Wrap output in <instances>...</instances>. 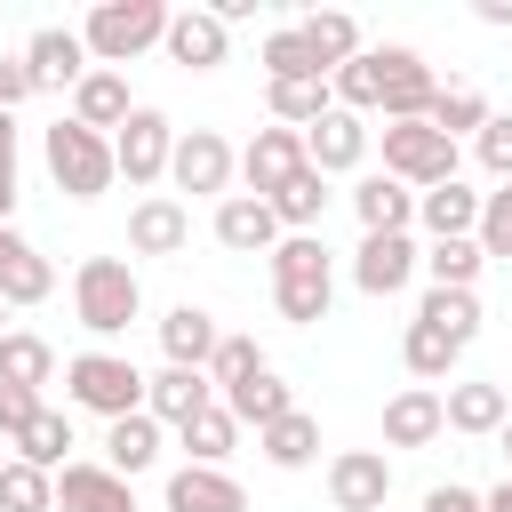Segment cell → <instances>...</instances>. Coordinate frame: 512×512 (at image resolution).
I'll return each instance as SVG.
<instances>
[{"label": "cell", "mask_w": 512, "mask_h": 512, "mask_svg": "<svg viewBox=\"0 0 512 512\" xmlns=\"http://www.w3.org/2000/svg\"><path fill=\"white\" fill-rule=\"evenodd\" d=\"M80 40H88V56H96L104 72H128L144 48L168 40V8H160V0H96V8L80 16Z\"/></svg>", "instance_id": "3"}, {"label": "cell", "mask_w": 512, "mask_h": 512, "mask_svg": "<svg viewBox=\"0 0 512 512\" xmlns=\"http://www.w3.org/2000/svg\"><path fill=\"white\" fill-rule=\"evenodd\" d=\"M112 160H120L128 192H152V184L168 176V160H176V120H168L160 104H136V112H128V128L112 136Z\"/></svg>", "instance_id": "7"}, {"label": "cell", "mask_w": 512, "mask_h": 512, "mask_svg": "<svg viewBox=\"0 0 512 512\" xmlns=\"http://www.w3.org/2000/svg\"><path fill=\"white\" fill-rule=\"evenodd\" d=\"M456 360H464V344H448L432 320H408V336H400V368H408L416 384H448Z\"/></svg>", "instance_id": "32"}, {"label": "cell", "mask_w": 512, "mask_h": 512, "mask_svg": "<svg viewBox=\"0 0 512 512\" xmlns=\"http://www.w3.org/2000/svg\"><path fill=\"white\" fill-rule=\"evenodd\" d=\"M256 64H264V80H328V72H320V56L304 48V32H296V24H272V32L256 40Z\"/></svg>", "instance_id": "35"}, {"label": "cell", "mask_w": 512, "mask_h": 512, "mask_svg": "<svg viewBox=\"0 0 512 512\" xmlns=\"http://www.w3.org/2000/svg\"><path fill=\"white\" fill-rule=\"evenodd\" d=\"M376 144H384V176H400L408 192L456 184V144H448L432 120H384V128H376Z\"/></svg>", "instance_id": "6"}, {"label": "cell", "mask_w": 512, "mask_h": 512, "mask_svg": "<svg viewBox=\"0 0 512 512\" xmlns=\"http://www.w3.org/2000/svg\"><path fill=\"white\" fill-rule=\"evenodd\" d=\"M368 144H376V128H368L360 112H344V104L304 128V160H312L320 176H352V168L368 160Z\"/></svg>", "instance_id": "15"}, {"label": "cell", "mask_w": 512, "mask_h": 512, "mask_svg": "<svg viewBox=\"0 0 512 512\" xmlns=\"http://www.w3.org/2000/svg\"><path fill=\"white\" fill-rule=\"evenodd\" d=\"M208 400H216L208 368H168V360H160V376H144V408H152L168 432H176V424H192Z\"/></svg>", "instance_id": "23"}, {"label": "cell", "mask_w": 512, "mask_h": 512, "mask_svg": "<svg viewBox=\"0 0 512 512\" xmlns=\"http://www.w3.org/2000/svg\"><path fill=\"white\" fill-rule=\"evenodd\" d=\"M280 240H288V232H280L272 200H256V192L216 200V248H232V256H272Z\"/></svg>", "instance_id": "18"}, {"label": "cell", "mask_w": 512, "mask_h": 512, "mask_svg": "<svg viewBox=\"0 0 512 512\" xmlns=\"http://www.w3.org/2000/svg\"><path fill=\"white\" fill-rule=\"evenodd\" d=\"M168 512H248V488L216 464H176L168 472Z\"/></svg>", "instance_id": "24"}, {"label": "cell", "mask_w": 512, "mask_h": 512, "mask_svg": "<svg viewBox=\"0 0 512 512\" xmlns=\"http://www.w3.org/2000/svg\"><path fill=\"white\" fill-rule=\"evenodd\" d=\"M16 456L40 464V472H64V464H72V416H64V408H40V416L16 432Z\"/></svg>", "instance_id": "40"}, {"label": "cell", "mask_w": 512, "mask_h": 512, "mask_svg": "<svg viewBox=\"0 0 512 512\" xmlns=\"http://www.w3.org/2000/svg\"><path fill=\"white\" fill-rule=\"evenodd\" d=\"M40 160H48V176H56V192H64V200H104V192L120 184L112 136H96V128H80V120L40 128Z\"/></svg>", "instance_id": "4"}, {"label": "cell", "mask_w": 512, "mask_h": 512, "mask_svg": "<svg viewBox=\"0 0 512 512\" xmlns=\"http://www.w3.org/2000/svg\"><path fill=\"white\" fill-rule=\"evenodd\" d=\"M440 432H448V408H440L432 384H408V392L384 400V448H432Z\"/></svg>", "instance_id": "20"}, {"label": "cell", "mask_w": 512, "mask_h": 512, "mask_svg": "<svg viewBox=\"0 0 512 512\" xmlns=\"http://www.w3.org/2000/svg\"><path fill=\"white\" fill-rule=\"evenodd\" d=\"M472 152H480V168L496 184H512V112H488V128L472 136Z\"/></svg>", "instance_id": "46"}, {"label": "cell", "mask_w": 512, "mask_h": 512, "mask_svg": "<svg viewBox=\"0 0 512 512\" xmlns=\"http://www.w3.org/2000/svg\"><path fill=\"white\" fill-rule=\"evenodd\" d=\"M72 320L88 336H128V320H144V280L128 256H80L72 272Z\"/></svg>", "instance_id": "2"}, {"label": "cell", "mask_w": 512, "mask_h": 512, "mask_svg": "<svg viewBox=\"0 0 512 512\" xmlns=\"http://www.w3.org/2000/svg\"><path fill=\"white\" fill-rule=\"evenodd\" d=\"M264 368H272V360H264V344H256V336H224V344H216V360H208V384H216V392H240V384H248V376H264Z\"/></svg>", "instance_id": "44"}, {"label": "cell", "mask_w": 512, "mask_h": 512, "mask_svg": "<svg viewBox=\"0 0 512 512\" xmlns=\"http://www.w3.org/2000/svg\"><path fill=\"white\" fill-rule=\"evenodd\" d=\"M16 216V160H0V224Z\"/></svg>", "instance_id": "51"}, {"label": "cell", "mask_w": 512, "mask_h": 512, "mask_svg": "<svg viewBox=\"0 0 512 512\" xmlns=\"http://www.w3.org/2000/svg\"><path fill=\"white\" fill-rule=\"evenodd\" d=\"M40 88H32V72H24V56H0V112H16V104H32Z\"/></svg>", "instance_id": "48"}, {"label": "cell", "mask_w": 512, "mask_h": 512, "mask_svg": "<svg viewBox=\"0 0 512 512\" xmlns=\"http://www.w3.org/2000/svg\"><path fill=\"white\" fill-rule=\"evenodd\" d=\"M176 440H184V464H216V472H224V456L240 448V416H232L224 400H208L192 424H176Z\"/></svg>", "instance_id": "30"}, {"label": "cell", "mask_w": 512, "mask_h": 512, "mask_svg": "<svg viewBox=\"0 0 512 512\" xmlns=\"http://www.w3.org/2000/svg\"><path fill=\"white\" fill-rule=\"evenodd\" d=\"M496 448H504V464H512V416H504V432H496Z\"/></svg>", "instance_id": "54"}, {"label": "cell", "mask_w": 512, "mask_h": 512, "mask_svg": "<svg viewBox=\"0 0 512 512\" xmlns=\"http://www.w3.org/2000/svg\"><path fill=\"white\" fill-rule=\"evenodd\" d=\"M488 112H496V104H488L472 80H440V96H432V128H440L448 144H456V136H480Z\"/></svg>", "instance_id": "37"}, {"label": "cell", "mask_w": 512, "mask_h": 512, "mask_svg": "<svg viewBox=\"0 0 512 512\" xmlns=\"http://www.w3.org/2000/svg\"><path fill=\"white\" fill-rule=\"evenodd\" d=\"M272 304H280V320H296V328L328 320V304H336V256H328L320 232H288V240L272 248Z\"/></svg>", "instance_id": "1"}, {"label": "cell", "mask_w": 512, "mask_h": 512, "mask_svg": "<svg viewBox=\"0 0 512 512\" xmlns=\"http://www.w3.org/2000/svg\"><path fill=\"white\" fill-rule=\"evenodd\" d=\"M416 272H424L416 232H360V248H352V288L360 296H400Z\"/></svg>", "instance_id": "9"}, {"label": "cell", "mask_w": 512, "mask_h": 512, "mask_svg": "<svg viewBox=\"0 0 512 512\" xmlns=\"http://www.w3.org/2000/svg\"><path fill=\"white\" fill-rule=\"evenodd\" d=\"M328 504H336V512H384V504H392V456H384V448H344V456H328Z\"/></svg>", "instance_id": "12"}, {"label": "cell", "mask_w": 512, "mask_h": 512, "mask_svg": "<svg viewBox=\"0 0 512 512\" xmlns=\"http://www.w3.org/2000/svg\"><path fill=\"white\" fill-rule=\"evenodd\" d=\"M440 408H448V432H464V440H496V432H504V416H512L504 384H448V392H440Z\"/></svg>", "instance_id": "28"}, {"label": "cell", "mask_w": 512, "mask_h": 512, "mask_svg": "<svg viewBox=\"0 0 512 512\" xmlns=\"http://www.w3.org/2000/svg\"><path fill=\"white\" fill-rule=\"evenodd\" d=\"M328 176L320 168H304V176H288V192H272V216H280V232H320V216H328Z\"/></svg>", "instance_id": "38"}, {"label": "cell", "mask_w": 512, "mask_h": 512, "mask_svg": "<svg viewBox=\"0 0 512 512\" xmlns=\"http://www.w3.org/2000/svg\"><path fill=\"white\" fill-rule=\"evenodd\" d=\"M472 16H480V24H496V32H504V24H512V0H472Z\"/></svg>", "instance_id": "50"}, {"label": "cell", "mask_w": 512, "mask_h": 512, "mask_svg": "<svg viewBox=\"0 0 512 512\" xmlns=\"http://www.w3.org/2000/svg\"><path fill=\"white\" fill-rule=\"evenodd\" d=\"M352 216H360V232H416V192H408L400 176L368 168V176L352 184Z\"/></svg>", "instance_id": "21"}, {"label": "cell", "mask_w": 512, "mask_h": 512, "mask_svg": "<svg viewBox=\"0 0 512 512\" xmlns=\"http://www.w3.org/2000/svg\"><path fill=\"white\" fill-rule=\"evenodd\" d=\"M472 240H480V256H488V264H496V256L512 264V184L480 192V232H472Z\"/></svg>", "instance_id": "45"}, {"label": "cell", "mask_w": 512, "mask_h": 512, "mask_svg": "<svg viewBox=\"0 0 512 512\" xmlns=\"http://www.w3.org/2000/svg\"><path fill=\"white\" fill-rule=\"evenodd\" d=\"M264 104L280 128H312L320 112H336V88L328 80H264Z\"/></svg>", "instance_id": "36"}, {"label": "cell", "mask_w": 512, "mask_h": 512, "mask_svg": "<svg viewBox=\"0 0 512 512\" xmlns=\"http://www.w3.org/2000/svg\"><path fill=\"white\" fill-rule=\"evenodd\" d=\"M256 448H264V464L272 472H304V464H320V416H280V424H264L256 432Z\"/></svg>", "instance_id": "31"}, {"label": "cell", "mask_w": 512, "mask_h": 512, "mask_svg": "<svg viewBox=\"0 0 512 512\" xmlns=\"http://www.w3.org/2000/svg\"><path fill=\"white\" fill-rule=\"evenodd\" d=\"M16 56H24V72H32V88H40V96H48V88H80V80L96 72V56H88L80 24H40Z\"/></svg>", "instance_id": "10"}, {"label": "cell", "mask_w": 512, "mask_h": 512, "mask_svg": "<svg viewBox=\"0 0 512 512\" xmlns=\"http://www.w3.org/2000/svg\"><path fill=\"white\" fill-rule=\"evenodd\" d=\"M40 408H48V400H40V392H24V384H0V440H8V448H16V432H24V424H32V416H40Z\"/></svg>", "instance_id": "47"}, {"label": "cell", "mask_w": 512, "mask_h": 512, "mask_svg": "<svg viewBox=\"0 0 512 512\" xmlns=\"http://www.w3.org/2000/svg\"><path fill=\"white\" fill-rule=\"evenodd\" d=\"M432 96H440V72L416 48L384 40V104H376V120H432Z\"/></svg>", "instance_id": "14"}, {"label": "cell", "mask_w": 512, "mask_h": 512, "mask_svg": "<svg viewBox=\"0 0 512 512\" xmlns=\"http://www.w3.org/2000/svg\"><path fill=\"white\" fill-rule=\"evenodd\" d=\"M416 320H432L448 344H472L480 336V288H424Z\"/></svg>", "instance_id": "39"}, {"label": "cell", "mask_w": 512, "mask_h": 512, "mask_svg": "<svg viewBox=\"0 0 512 512\" xmlns=\"http://www.w3.org/2000/svg\"><path fill=\"white\" fill-rule=\"evenodd\" d=\"M56 512H136V496H128V480L96 456V464H64L56 472Z\"/></svg>", "instance_id": "19"}, {"label": "cell", "mask_w": 512, "mask_h": 512, "mask_svg": "<svg viewBox=\"0 0 512 512\" xmlns=\"http://www.w3.org/2000/svg\"><path fill=\"white\" fill-rule=\"evenodd\" d=\"M480 272H488L480 240H432V248H424V280H432V288H472Z\"/></svg>", "instance_id": "43"}, {"label": "cell", "mask_w": 512, "mask_h": 512, "mask_svg": "<svg viewBox=\"0 0 512 512\" xmlns=\"http://www.w3.org/2000/svg\"><path fill=\"white\" fill-rule=\"evenodd\" d=\"M296 32H304V48L320 56V72H328V80H336V72H344V64H352V56L368 48V40H360V16H352V8H312V16H296Z\"/></svg>", "instance_id": "27"}, {"label": "cell", "mask_w": 512, "mask_h": 512, "mask_svg": "<svg viewBox=\"0 0 512 512\" xmlns=\"http://www.w3.org/2000/svg\"><path fill=\"white\" fill-rule=\"evenodd\" d=\"M64 400L72 408H88V416H104V424H120V416H136L144 408V368L128 360V352H72L64 360Z\"/></svg>", "instance_id": "5"}, {"label": "cell", "mask_w": 512, "mask_h": 512, "mask_svg": "<svg viewBox=\"0 0 512 512\" xmlns=\"http://www.w3.org/2000/svg\"><path fill=\"white\" fill-rule=\"evenodd\" d=\"M160 56L184 64V72H216V64L232 56V24H224L216 8H168V40H160Z\"/></svg>", "instance_id": "13"}, {"label": "cell", "mask_w": 512, "mask_h": 512, "mask_svg": "<svg viewBox=\"0 0 512 512\" xmlns=\"http://www.w3.org/2000/svg\"><path fill=\"white\" fill-rule=\"evenodd\" d=\"M0 512H56V472L8 456V464H0Z\"/></svg>", "instance_id": "42"}, {"label": "cell", "mask_w": 512, "mask_h": 512, "mask_svg": "<svg viewBox=\"0 0 512 512\" xmlns=\"http://www.w3.org/2000/svg\"><path fill=\"white\" fill-rule=\"evenodd\" d=\"M224 408H232L240 424H256V432H264V424H280V416H296V384H288L280 368H264V376H248L240 392H224Z\"/></svg>", "instance_id": "33"}, {"label": "cell", "mask_w": 512, "mask_h": 512, "mask_svg": "<svg viewBox=\"0 0 512 512\" xmlns=\"http://www.w3.org/2000/svg\"><path fill=\"white\" fill-rule=\"evenodd\" d=\"M232 176H240V152L216 136V128H176V160H168V184L192 192V200H232Z\"/></svg>", "instance_id": "8"}, {"label": "cell", "mask_w": 512, "mask_h": 512, "mask_svg": "<svg viewBox=\"0 0 512 512\" xmlns=\"http://www.w3.org/2000/svg\"><path fill=\"white\" fill-rule=\"evenodd\" d=\"M0 296H8V312H24V304H48V296H56V264H48L16 224H0Z\"/></svg>", "instance_id": "17"}, {"label": "cell", "mask_w": 512, "mask_h": 512, "mask_svg": "<svg viewBox=\"0 0 512 512\" xmlns=\"http://www.w3.org/2000/svg\"><path fill=\"white\" fill-rule=\"evenodd\" d=\"M192 248V208L176 192H144L128 208V256H184Z\"/></svg>", "instance_id": "16"}, {"label": "cell", "mask_w": 512, "mask_h": 512, "mask_svg": "<svg viewBox=\"0 0 512 512\" xmlns=\"http://www.w3.org/2000/svg\"><path fill=\"white\" fill-rule=\"evenodd\" d=\"M312 160H304V128H256L248 144H240V184L256 192V200H272V192H288V176H304Z\"/></svg>", "instance_id": "11"}, {"label": "cell", "mask_w": 512, "mask_h": 512, "mask_svg": "<svg viewBox=\"0 0 512 512\" xmlns=\"http://www.w3.org/2000/svg\"><path fill=\"white\" fill-rule=\"evenodd\" d=\"M416 224H424V248L432 240H472L480 232V192L456 176V184H432V192H416Z\"/></svg>", "instance_id": "22"}, {"label": "cell", "mask_w": 512, "mask_h": 512, "mask_svg": "<svg viewBox=\"0 0 512 512\" xmlns=\"http://www.w3.org/2000/svg\"><path fill=\"white\" fill-rule=\"evenodd\" d=\"M128 112H136V96H128V72H88L80 88H72V120L80 128H96V136H120L128 128Z\"/></svg>", "instance_id": "25"}, {"label": "cell", "mask_w": 512, "mask_h": 512, "mask_svg": "<svg viewBox=\"0 0 512 512\" xmlns=\"http://www.w3.org/2000/svg\"><path fill=\"white\" fill-rule=\"evenodd\" d=\"M424 512H480V488H464V480H440V488H424Z\"/></svg>", "instance_id": "49"}, {"label": "cell", "mask_w": 512, "mask_h": 512, "mask_svg": "<svg viewBox=\"0 0 512 512\" xmlns=\"http://www.w3.org/2000/svg\"><path fill=\"white\" fill-rule=\"evenodd\" d=\"M0 384H24V392L56 384V344L32 336V328H8V336H0Z\"/></svg>", "instance_id": "34"}, {"label": "cell", "mask_w": 512, "mask_h": 512, "mask_svg": "<svg viewBox=\"0 0 512 512\" xmlns=\"http://www.w3.org/2000/svg\"><path fill=\"white\" fill-rule=\"evenodd\" d=\"M0 160H16V112H0Z\"/></svg>", "instance_id": "53"}, {"label": "cell", "mask_w": 512, "mask_h": 512, "mask_svg": "<svg viewBox=\"0 0 512 512\" xmlns=\"http://www.w3.org/2000/svg\"><path fill=\"white\" fill-rule=\"evenodd\" d=\"M216 344H224V328H216L200 304H168V312H160V352H168V368H208Z\"/></svg>", "instance_id": "26"}, {"label": "cell", "mask_w": 512, "mask_h": 512, "mask_svg": "<svg viewBox=\"0 0 512 512\" xmlns=\"http://www.w3.org/2000/svg\"><path fill=\"white\" fill-rule=\"evenodd\" d=\"M480 512H512V472H504V480H496V488L480 496Z\"/></svg>", "instance_id": "52"}, {"label": "cell", "mask_w": 512, "mask_h": 512, "mask_svg": "<svg viewBox=\"0 0 512 512\" xmlns=\"http://www.w3.org/2000/svg\"><path fill=\"white\" fill-rule=\"evenodd\" d=\"M160 416L152 408H136V416H120V424H104V464L120 472V480H136V472H152L160 464Z\"/></svg>", "instance_id": "29"}, {"label": "cell", "mask_w": 512, "mask_h": 512, "mask_svg": "<svg viewBox=\"0 0 512 512\" xmlns=\"http://www.w3.org/2000/svg\"><path fill=\"white\" fill-rule=\"evenodd\" d=\"M0 336H8V296H0Z\"/></svg>", "instance_id": "55"}, {"label": "cell", "mask_w": 512, "mask_h": 512, "mask_svg": "<svg viewBox=\"0 0 512 512\" xmlns=\"http://www.w3.org/2000/svg\"><path fill=\"white\" fill-rule=\"evenodd\" d=\"M328 88H336V104H344V112H360V120H368V112L384 104V48H360Z\"/></svg>", "instance_id": "41"}]
</instances>
